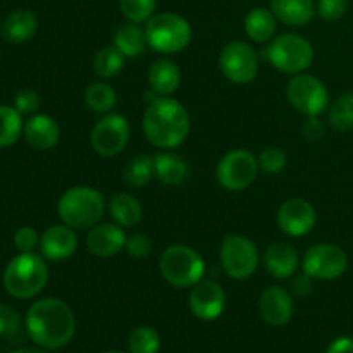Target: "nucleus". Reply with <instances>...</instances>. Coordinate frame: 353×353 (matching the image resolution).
<instances>
[{
  "mask_svg": "<svg viewBox=\"0 0 353 353\" xmlns=\"http://www.w3.org/2000/svg\"><path fill=\"white\" fill-rule=\"evenodd\" d=\"M24 324L31 340L45 350L64 348L76 333L74 312L61 299L37 300L28 309Z\"/></svg>",
  "mask_w": 353,
  "mask_h": 353,
  "instance_id": "nucleus-1",
  "label": "nucleus"
},
{
  "mask_svg": "<svg viewBox=\"0 0 353 353\" xmlns=\"http://www.w3.org/2000/svg\"><path fill=\"white\" fill-rule=\"evenodd\" d=\"M145 138L154 147L176 148L190 133V114L181 102L169 97H157L147 105L143 114Z\"/></svg>",
  "mask_w": 353,
  "mask_h": 353,
  "instance_id": "nucleus-2",
  "label": "nucleus"
},
{
  "mask_svg": "<svg viewBox=\"0 0 353 353\" xmlns=\"http://www.w3.org/2000/svg\"><path fill=\"white\" fill-rule=\"evenodd\" d=\"M105 199L93 186L79 185L65 190L59 199L57 212L64 224L76 231L92 230L105 214Z\"/></svg>",
  "mask_w": 353,
  "mask_h": 353,
  "instance_id": "nucleus-3",
  "label": "nucleus"
},
{
  "mask_svg": "<svg viewBox=\"0 0 353 353\" xmlns=\"http://www.w3.org/2000/svg\"><path fill=\"white\" fill-rule=\"evenodd\" d=\"M48 265L43 255L19 254L7 264L3 288L17 300H30L47 286Z\"/></svg>",
  "mask_w": 353,
  "mask_h": 353,
  "instance_id": "nucleus-4",
  "label": "nucleus"
},
{
  "mask_svg": "<svg viewBox=\"0 0 353 353\" xmlns=\"http://www.w3.org/2000/svg\"><path fill=\"white\" fill-rule=\"evenodd\" d=\"M159 269L165 281L179 290L193 288L205 274V262L202 255L183 243L165 248L159 261Z\"/></svg>",
  "mask_w": 353,
  "mask_h": 353,
  "instance_id": "nucleus-5",
  "label": "nucleus"
},
{
  "mask_svg": "<svg viewBox=\"0 0 353 353\" xmlns=\"http://www.w3.org/2000/svg\"><path fill=\"white\" fill-rule=\"evenodd\" d=\"M147 41L155 52L174 55L185 50L192 41V26L183 16L174 12L154 14L145 23Z\"/></svg>",
  "mask_w": 353,
  "mask_h": 353,
  "instance_id": "nucleus-6",
  "label": "nucleus"
},
{
  "mask_svg": "<svg viewBox=\"0 0 353 353\" xmlns=\"http://www.w3.org/2000/svg\"><path fill=\"white\" fill-rule=\"evenodd\" d=\"M314 57L312 43L296 33L279 34L265 48V59L285 74H302L312 65Z\"/></svg>",
  "mask_w": 353,
  "mask_h": 353,
  "instance_id": "nucleus-7",
  "label": "nucleus"
},
{
  "mask_svg": "<svg viewBox=\"0 0 353 353\" xmlns=\"http://www.w3.org/2000/svg\"><path fill=\"white\" fill-rule=\"evenodd\" d=\"M286 99L296 112L317 117L330 107V90L317 76L295 74L286 85Z\"/></svg>",
  "mask_w": 353,
  "mask_h": 353,
  "instance_id": "nucleus-8",
  "label": "nucleus"
},
{
  "mask_svg": "<svg viewBox=\"0 0 353 353\" xmlns=\"http://www.w3.org/2000/svg\"><path fill=\"white\" fill-rule=\"evenodd\" d=\"M221 265L230 278L245 281L252 278L259 268L257 245L241 234H230L223 240L219 252Z\"/></svg>",
  "mask_w": 353,
  "mask_h": 353,
  "instance_id": "nucleus-9",
  "label": "nucleus"
},
{
  "mask_svg": "<svg viewBox=\"0 0 353 353\" xmlns=\"http://www.w3.org/2000/svg\"><path fill=\"white\" fill-rule=\"evenodd\" d=\"M259 174V162L252 152L245 148L230 150L216 168V178L228 192L247 190Z\"/></svg>",
  "mask_w": 353,
  "mask_h": 353,
  "instance_id": "nucleus-10",
  "label": "nucleus"
},
{
  "mask_svg": "<svg viewBox=\"0 0 353 353\" xmlns=\"http://www.w3.org/2000/svg\"><path fill=\"white\" fill-rule=\"evenodd\" d=\"M302 269L312 279L333 281L347 272L348 255L334 243H317L303 255Z\"/></svg>",
  "mask_w": 353,
  "mask_h": 353,
  "instance_id": "nucleus-11",
  "label": "nucleus"
},
{
  "mask_svg": "<svg viewBox=\"0 0 353 353\" xmlns=\"http://www.w3.org/2000/svg\"><path fill=\"white\" fill-rule=\"evenodd\" d=\"M219 68L228 81L247 85L259 74V54L245 41H231L221 52Z\"/></svg>",
  "mask_w": 353,
  "mask_h": 353,
  "instance_id": "nucleus-12",
  "label": "nucleus"
},
{
  "mask_svg": "<svg viewBox=\"0 0 353 353\" xmlns=\"http://www.w3.org/2000/svg\"><path fill=\"white\" fill-rule=\"evenodd\" d=\"M131 128L123 114H105L92 128L90 143L102 157H114L126 148L130 141Z\"/></svg>",
  "mask_w": 353,
  "mask_h": 353,
  "instance_id": "nucleus-13",
  "label": "nucleus"
},
{
  "mask_svg": "<svg viewBox=\"0 0 353 353\" xmlns=\"http://www.w3.org/2000/svg\"><path fill=\"white\" fill-rule=\"evenodd\" d=\"M317 214L312 203L305 199H288L278 210V226L288 236L302 238L316 228Z\"/></svg>",
  "mask_w": 353,
  "mask_h": 353,
  "instance_id": "nucleus-14",
  "label": "nucleus"
},
{
  "mask_svg": "<svg viewBox=\"0 0 353 353\" xmlns=\"http://www.w3.org/2000/svg\"><path fill=\"white\" fill-rule=\"evenodd\" d=\"M188 307L200 321H216L226 309V293L223 286L210 279H202L192 288Z\"/></svg>",
  "mask_w": 353,
  "mask_h": 353,
  "instance_id": "nucleus-15",
  "label": "nucleus"
},
{
  "mask_svg": "<svg viewBox=\"0 0 353 353\" xmlns=\"http://www.w3.org/2000/svg\"><path fill=\"white\" fill-rule=\"evenodd\" d=\"M38 248L47 261H68L78 250V234L68 224H54L41 233Z\"/></svg>",
  "mask_w": 353,
  "mask_h": 353,
  "instance_id": "nucleus-16",
  "label": "nucleus"
},
{
  "mask_svg": "<svg viewBox=\"0 0 353 353\" xmlns=\"http://www.w3.org/2000/svg\"><path fill=\"white\" fill-rule=\"evenodd\" d=\"M126 233L117 223H102L93 226L86 234V248L99 259H110L126 247Z\"/></svg>",
  "mask_w": 353,
  "mask_h": 353,
  "instance_id": "nucleus-17",
  "label": "nucleus"
},
{
  "mask_svg": "<svg viewBox=\"0 0 353 353\" xmlns=\"http://www.w3.org/2000/svg\"><path fill=\"white\" fill-rule=\"evenodd\" d=\"M259 314L269 326H286L293 317V299L288 290L281 286L265 288L259 299Z\"/></svg>",
  "mask_w": 353,
  "mask_h": 353,
  "instance_id": "nucleus-18",
  "label": "nucleus"
},
{
  "mask_svg": "<svg viewBox=\"0 0 353 353\" xmlns=\"http://www.w3.org/2000/svg\"><path fill=\"white\" fill-rule=\"evenodd\" d=\"M23 137L31 148L38 152H48L57 147L61 138V128L57 121L48 114H33L24 123Z\"/></svg>",
  "mask_w": 353,
  "mask_h": 353,
  "instance_id": "nucleus-19",
  "label": "nucleus"
},
{
  "mask_svg": "<svg viewBox=\"0 0 353 353\" xmlns=\"http://www.w3.org/2000/svg\"><path fill=\"white\" fill-rule=\"evenodd\" d=\"M300 262L299 252L285 241L269 245L264 254L265 269L276 279L293 278L299 272Z\"/></svg>",
  "mask_w": 353,
  "mask_h": 353,
  "instance_id": "nucleus-20",
  "label": "nucleus"
},
{
  "mask_svg": "<svg viewBox=\"0 0 353 353\" xmlns=\"http://www.w3.org/2000/svg\"><path fill=\"white\" fill-rule=\"evenodd\" d=\"M269 9L276 19L292 28L307 26L316 16L314 0H269Z\"/></svg>",
  "mask_w": 353,
  "mask_h": 353,
  "instance_id": "nucleus-21",
  "label": "nucleus"
},
{
  "mask_svg": "<svg viewBox=\"0 0 353 353\" xmlns=\"http://www.w3.org/2000/svg\"><path fill=\"white\" fill-rule=\"evenodd\" d=\"M38 17L30 9H17L10 12L2 23V34L9 43H26L37 34Z\"/></svg>",
  "mask_w": 353,
  "mask_h": 353,
  "instance_id": "nucleus-22",
  "label": "nucleus"
},
{
  "mask_svg": "<svg viewBox=\"0 0 353 353\" xmlns=\"http://www.w3.org/2000/svg\"><path fill=\"white\" fill-rule=\"evenodd\" d=\"M179 83H181V71L176 62L169 59H159L148 69V85L159 97L172 95L179 88Z\"/></svg>",
  "mask_w": 353,
  "mask_h": 353,
  "instance_id": "nucleus-23",
  "label": "nucleus"
},
{
  "mask_svg": "<svg viewBox=\"0 0 353 353\" xmlns=\"http://www.w3.org/2000/svg\"><path fill=\"white\" fill-rule=\"evenodd\" d=\"M278 30V19L271 9L255 7L245 17V31L255 43H269Z\"/></svg>",
  "mask_w": 353,
  "mask_h": 353,
  "instance_id": "nucleus-24",
  "label": "nucleus"
},
{
  "mask_svg": "<svg viewBox=\"0 0 353 353\" xmlns=\"http://www.w3.org/2000/svg\"><path fill=\"white\" fill-rule=\"evenodd\" d=\"M155 178L168 186L181 185L188 178V164L185 159L172 152H162L154 157Z\"/></svg>",
  "mask_w": 353,
  "mask_h": 353,
  "instance_id": "nucleus-25",
  "label": "nucleus"
},
{
  "mask_svg": "<svg viewBox=\"0 0 353 353\" xmlns=\"http://www.w3.org/2000/svg\"><path fill=\"white\" fill-rule=\"evenodd\" d=\"M109 212L114 223L123 228H133L143 217V207L137 196L130 193H117L109 200Z\"/></svg>",
  "mask_w": 353,
  "mask_h": 353,
  "instance_id": "nucleus-26",
  "label": "nucleus"
},
{
  "mask_svg": "<svg viewBox=\"0 0 353 353\" xmlns=\"http://www.w3.org/2000/svg\"><path fill=\"white\" fill-rule=\"evenodd\" d=\"M114 47L128 59L140 57L147 48V34L145 30H141L137 23H128L117 28L114 33Z\"/></svg>",
  "mask_w": 353,
  "mask_h": 353,
  "instance_id": "nucleus-27",
  "label": "nucleus"
},
{
  "mask_svg": "<svg viewBox=\"0 0 353 353\" xmlns=\"http://www.w3.org/2000/svg\"><path fill=\"white\" fill-rule=\"evenodd\" d=\"M85 103L92 112L109 114L117 103L116 90L109 83H92L85 92Z\"/></svg>",
  "mask_w": 353,
  "mask_h": 353,
  "instance_id": "nucleus-28",
  "label": "nucleus"
},
{
  "mask_svg": "<svg viewBox=\"0 0 353 353\" xmlns=\"http://www.w3.org/2000/svg\"><path fill=\"white\" fill-rule=\"evenodd\" d=\"M155 178L154 169V157L147 154H138L128 162L124 168V181L131 186V188H141V186L148 185L152 179Z\"/></svg>",
  "mask_w": 353,
  "mask_h": 353,
  "instance_id": "nucleus-29",
  "label": "nucleus"
},
{
  "mask_svg": "<svg viewBox=\"0 0 353 353\" xmlns=\"http://www.w3.org/2000/svg\"><path fill=\"white\" fill-rule=\"evenodd\" d=\"M23 114L10 105H0V148L16 143L23 134Z\"/></svg>",
  "mask_w": 353,
  "mask_h": 353,
  "instance_id": "nucleus-30",
  "label": "nucleus"
},
{
  "mask_svg": "<svg viewBox=\"0 0 353 353\" xmlns=\"http://www.w3.org/2000/svg\"><path fill=\"white\" fill-rule=\"evenodd\" d=\"M124 55L116 47H102L93 57V71L99 78L109 79L119 74L124 68Z\"/></svg>",
  "mask_w": 353,
  "mask_h": 353,
  "instance_id": "nucleus-31",
  "label": "nucleus"
},
{
  "mask_svg": "<svg viewBox=\"0 0 353 353\" xmlns=\"http://www.w3.org/2000/svg\"><path fill=\"white\" fill-rule=\"evenodd\" d=\"M330 124L338 131L353 130V92L338 97L330 105Z\"/></svg>",
  "mask_w": 353,
  "mask_h": 353,
  "instance_id": "nucleus-32",
  "label": "nucleus"
},
{
  "mask_svg": "<svg viewBox=\"0 0 353 353\" xmlns=\"http://www.w3.org/2000/svg\"><path fill=\"white\" fill-rule=\"evenodd\" d=\"M161 334L152 326H140L128 338L130 353H157L161 350Z\"/></svg>",
  "mask_w": 353,
  "mask_h": 353,
  "instance_id": "nucleus-33",
  "label": "nucleus"
},
{
  "mask_svg": "<svg viewBox=\"0 0 353 353\" xmlns=\"http://www.w3.org/2000/svg\"><path fill=\"white\" fill-rule=\"evenodd\" d=\"M157 0H119V9L130 23H147L155 14Z\"/></svg>",
  "mask_w": 353,
  "mask_h": 353,
  "instance_id": "nucleus-34",
  "label": "nucleus"
},
{
  "mask_svg": "<svg viewBox=\"0 0 353 353\" xmlns=\"http://www.w3.org/2000/svg\"><path fill=\"white\" fill-rule=\"evenodd\" d=\"M259 169L265 174H279L283 169L286 168V162H288V157H286L285 150L278 147H265L264 150L259 154L257 157Z\"/></svg>",
  "mask_w": 353,
  "mask_h": 353,
  "instance_id": "nucleus-35",
  "label": "nucleus"
},
{
  "mask_svg": "<svg viewBox=\"0 0 353 353\" xmlns=\"http://www.w3.org/2000/svg\"><path fill=\"white\" fill-rule=\"evenodd\" d=\"M14 247L19 254H33L40 247V234L31 226L17 228L14 233Z\"/></svg>",
  "mask_w": 353,
  "mask_h": 353,
  "instance_id": "nucleus-36",
  "label": "nucleus"
},
{
  "mask_svg": "<svg viewBox=\"0 0 353 353\" xmlns=\"http://www.w3.org/2000/svg\"><path fill=\"white\" fill-rule=\"evenodd\" d=\"M350 0H317L316 12L324 21H338L347 14Z\"/></svg>",
  "mask_w": 353,
  "mask_h": 353,
  "instance_id": "nucleus-37",
  "label": "nucleus"
},
{
  "mask_svg": "<svg viewBox=\"0 0 353 353\" xmlns=\"http://www.w3.org/2000/svg\"><path fill=\"white\" fill-rule=\"evenodd\" d=\"M21 330V316L14 307L0 303V336L16 334Z\"/></svg>",
  "mask_w": 353,
  "mask_h": 353,
  "instance_id": "nucleus-38",
  "label": "nucleus"
},
{
  "mask_svg": "<svg viewBox=\"0 0 353 353\" xmlns=\"http://www.w3.org/2000/svg\"><path fill=\"white\" fill-rule=\"evenodd\" d=\"M40 95L31 88L21 90V92H17L16 97H14V107H16L21 114H34L40 109Z\"/></svg>",
  "mask_w": 353,
  "mask_h": 353,
  "instance_id": "nucleus-39",
  "label": "nucleus"
},
{
  "mask_svg": "<svg viewBox=\"0 0 353 353\" xmlns=\"http://www.w3.org/2000/svg\"><path fill=\"white\" fill-rule=\"evenodd\" d=\"M124 250H126L128 255H131L133 259H145L148 257L152 252V240L141 233L131 234V236H128Z\"/></svg>",
  "mask_w": 353,
  "mask_h": 353,
  "instance_id": "nucleus-40",
  "label": "nucleus"
},
{
  "mask_svg": "<svg viewBox=\"0 0 353 353\" xmlns=\"http://www.w3.org/2000/svg\"><path fill=\"white\" fill-rule=\"evenodd\" d=\"M310 276L305 274L303 272L302 276H299V278L293 279V285H292V290L293 293H295L296 296H307L310 293V290H312V283H310Z\"/></svg>",
  "mask_w": 353,
  "mask_h": 353,
  "instance_id": "nucleus-41",
  "label": "nucleus"
},
{
  "mask_svg": "<svg viewBox=\"0 0 353 353\" xmlns=\"http://www.w3.org/2000/svg\"><path fill=\"white\" fill-rule=\"evenodd\" d=\"M326 353H353V338L340 336L327 347Z\"/></svg>",
  "mask_w": 353,
  "mask_h": 353,
  "instance_id": "nucleus-42",
  "label": "nucleus"
},
{
  "mask_svg": "<svg viewBox=\"0 0 353 353\" xmlns=\"http://www.w3.org/2000/svg\"><path fill=\"white\" fill-rule=\"evenodd\" d=\"M324 133V126L321 124V121L317 117H309L305 124H303V134H305L309 140H316L321 138Z\"/></svg>",
  "mask_w": 353,
  "mask_h": 353,
  "instance_id": "nucleus-43",
  "label": "nucleus"
},
{
  "mask_svg": "<svg viewBox=\"0 0 353 353\" xmlns=\"http://www.w3.org/2000/svg\"><path fill=\"white\" fill-rule=\"evenodd\" d=\"M12 353H48V350H45V348H41V347H38V348L26 347V348H19V350H14Z\"/></svg>",
  "mask_w": 353,
  "mask_h": 353,
  "instance_id": "nucleus-44",
  "label": "nucleus"
},
{
  "mask_svg": "<svg viewBox=\"0 0 353 353\" xmlns=\"http://www.w3.org/2000/svg\"><path fill=\"white\" fill-rule=\"evenodd\" d=\"M103 353H123V352H103Z\"/></svg>",
  "mask_w": 353,
  "mask_h": 353,
  "instance_id": "nucleus-45",
  "label": "nucleus"
}]
</instances>
